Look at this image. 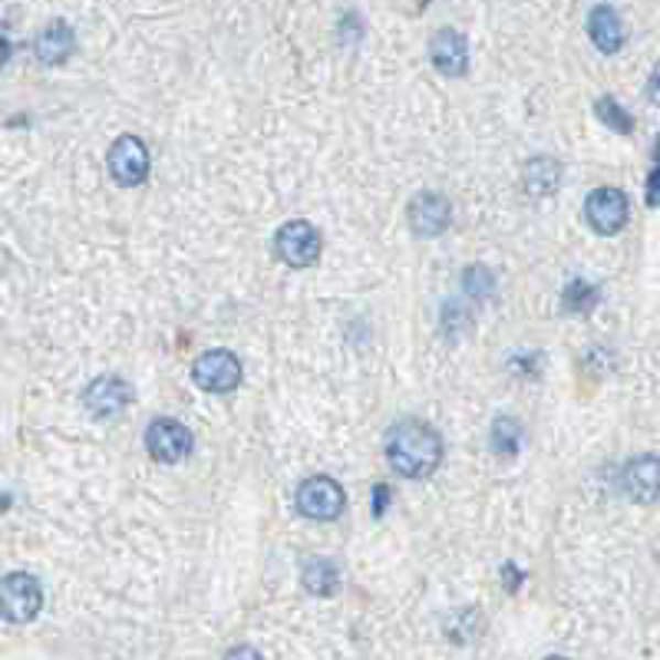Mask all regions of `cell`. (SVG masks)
Listing matches in <instances>:
<instances>
[{
    "instance_id": "obj_1",
    "label": "cell",
    "mask_w": 660,
    "mask_h": 660,
    "mask_svg": "<svg viewBox=\"0 0 660 660\" xmlns=\"http://www.w3.org/2000/svg\"><path fill=\"white\" fill-rule=\"evenodd\" d=\"M387 463L403 479H426L443 463V440L423 420H400L387 433Z\"/></svg>"
},
{
    "instance_id": "obj_2",
    "label": "cell",
    "mask_w": 660,
    "mask_h": 660,
    "mask_svg": "<svg viewBox=\"0 0 660 660\" xmlns=\"http://www.w3.org/2000/svg\"><path fill=\"white\" fill-rule=\"evenodd\" d=\"M43 608V588L26 572H10L0 578V618L10 625H26Z\"/></svg>"
},
{
    "instance_id": "obj_3",
    "label": "cell",
    "mask_w": 660,
    "mask_h": 660,
    "mask_svg": "<svg viewBox=\"0 0 660 660\" xmlns=\"http://www.w3.org/2000/svg\"><path fill=\"white\" fill-rule=\"evenodd\" d=\"M294 506L301 516L314 519V522H334L344 506H347V496L340 489L337 479L331 476H311L297 486V496H294Z\"/></svg>"
},
{
    "instance_id": "obj_4",
    "label": "cell",
    "mask_w": 660,
    "mask_h": 660,
    "mask_svg": "<svg viewBox=\"0 0 660 660\" xmlns=\"http://www.w3.org/2000/svg\"><path fill=\"white\" fill-rule=\"evenodd\" d=\"M321 248H324L321 231L311 221H304V218L281 225L278 235H274V255L288 268H311L321 258Z\"/></svg>"
},
{
    "instance_id": "obj_5",
    "label": "cell",
    "mask_w": 660,
    "mask_h": 660,
    "mask_svg": "<svg viewBox=\"0 0 660 660\" xmlns=\"http://www.w3.org/2000/svg\"><path fill=\"white\" fill-rule=\"evenodd\" d=\"M192 380L205 393H235L241 387V360L231 350H205L192 364Z\"/></svg>"
},
{
    "instance_id": "obj_6",
    "label": "cell",
    "mask_w": 660,
    "mask_h": 660,
    "mask_svg": "<svg viewBox=\"0 0 660 660\" xmlns=\"http://www.w3.org/2000/svg\"><path fill=\"white\" fill-rule=\"evenodd\" d=\"M631 205L621 188H595L585 202V218L598 235H618L628 225Z\"/></svg>"
},
{
    "instance_id": "obj_7",
    "label": "cell",
    "mask_w": 660,
    "mask_h": 660,
    "mask_svg": "<svg viewBox=\"0 0 660 660\" xmlns=\"http://www.w3.org/2000/svg\"><path fill=\"white\" fill-rule=\"evenodd\" d=\"M106 162H109V175H112L119 185H126V188L142 185L145 175H149V149H145V142L136 139V136H119V139L112 142Z\"/></svg>"
},
{
    "instance_id": "obj_8",
    "label": "cell",
    "mask_w": 660,
    "mask_h": 660,
    "mask_svg": "<svg viewBox=\"0 0 660 660\" xmlns=\"http://www.w3.org/2000/svg\"><path fill=\"white\" fill-rule=\"evenodd\" d=\"M407 221H410V228H413L420 238H436V235H443V231L450 228V221H453V205H450V198L440 195V192H420V195L410 202V208H407Z\"/></svg>"
},
{
    "instance_id": "obj_9",
    "label": "cell",
    "mask_w": 660,
    "mask_h": 660,
    "mask_svg": "<svg viewBox=\"0 0 660 660\" xmlns=\"http://www.w3.org/2000/svg\"><path fill=\"white\" fill-rule=\"evenodd\" d=\"M145 450L155 463H178L192 450V433L178 420H155L145 430Z\"/></svg>"
},
{
    "instance_id": "obj_10",
    "label": "cell",
    "mask_w": 660,
    "mask_h": 660,
    "mask_svg": "<svg viewBox=\"0 0 660 660\" xmlns=\"http://www.w3.org/2000/svg\"><path fill=\"white\" fill-rule=\"evenodd\" d=\"M132 397L136 393H132V387L126 380H119V377H99V380H93L86 387L83 403H86V410L96 420H112V416H119L132 403Z\"/></svg>"
},
{
    "instance_id": "obj_11",
    "label": "cell",
    "mask_w": 660,
    "mask_h": 660,
    "mask_svg": "<svg viewBox=\"0 0 660 660\" xmlns=\"http://www.w3.org/2000/svg\"><path fill=\"white\" fill-rule=\"evenodd\" d=\"M430 59L443 76H466L469 73V43L456 30H440L430 43Z\"/></svg>"
},
{
    "instance_id": "obj_12",
    "label": "cell",
    "mask_w": 660,
    "mask_h": 660,
    "mask_svg": "<svg viewBox=\"0 0 660 660\" xmlns=\"http://www.w3.org/2000/svg\"><path fill=\"white\" fill-rule=\"evenodd\" d=\"M588 33L602 53H618L625 43V23L612 3H595L588 13Z\"/></svg>"
},
{
    "instance_id": "obj_13",
    "label": "cell",
    "mask_w": 660,
    "mask_h": 660,
    "mask_svg": "<svg viewBox=\"0 0 660 660\" xmlns=\"http://www.w3.org/2000/svg\"><path fill=\"white\" fill-rule=\"evenodd\" d=\"M33 50H36V59H40L43 66H56V63H63V59L76 50V33H73L69 23L56 20V23H50V26L36 36Z\"/></svg>"
},
{
    "instance_id": "obj_14",
    "label": "cell",
    "mask_w": 660,
    "mask_h": 660,
    "mask_svg": "<svg viewBox=\"0 0 660 660\" xmlns=\"http://www.w3.org/2000/svg\"><path fill=\"white\" fill-rule=\"evenodd\" d=\"M562 185V165L552 155H535L526 165V192L529 195H552Z\"/></svg>"
},
{
    "instance_id": "obj_15",
    "label": "cell",
    "mask_w": 660,
    "mask_h": 660,
    "mask_svg": "<svg viewBox=\"0 0 660 660\" xmlns=\"http://www.w3.org/2000/svg\"><path fill=\"white\" fill-rule=\"evenodd\" d=\"M625 483H628V493L645 499V502H654L658 499V456H641L628 466L625 473Z\"/></svg>"
},
{
    "instance_id": "obj_16",
    "label": "cell",
    "mask_w": 660,
    "mask_h": 660,
    "mask_svg": "<svg viewBox=\"0 0 660 660\" xmlns=\"http://www.w3.org/2000/svg\"><path fill=\"white\" fill-rule=\"evenodd\" d=\"M304 578V588L311 595H321V598H331L337 588H340V572L331 559H311L301 572Z\"/></svg>"
},
{
    "instance_id": "obj_17",
    "label": "cell",
    "mask_w": 660,
    "mask_h": 660,
    "mask_svg": "<svg viewBox=\"0 0 660 660\" xmlns=\"http://www.w3.org/2000/svg\"><path fill=\"white\" fill-rule=\"evenodd\" d=\"M519 433H522V426L512 416H499L496 426H493V446H496V453L499 456H512L516 446H519Z\"/></svg>"
},
{
    "instance_id": "obj_18",
    "label": "cell",
    "mask_w": 660,
    "mask_h": 660,
    "mask_svg": "<svg viewBox=\"0 0 660 660\" xmlns=\"http://www.w3.org/2000/svg\"><path fill=\"white\" fill-rule=\"evenodd\" d=\"M595 112H598V119L605 122V126H612L615 132H631V112H625L621 109V102L618 99H612V96H602L598 99V106H595Z\"/></svg>"
},
{
    "instance_id": "obj_19",
    "label": "cell",
    "mask_w": 660,
    "mask_h": 660,
    "mask_svg": "<svg viewBox=\"0 0 660 660\" xmlns=\"http://www.w3.org/2000/svg\"><path fill=\"white\" fill-rule=\"evenodd\" d=\"M595 297H598V294H595L592 284L575 281V284H569V291H565V307H569V311H588Z\"/></svg>"
},
{
    "instance_id": "obj_20",
    "label": "cell",
    "mask_w": 660,
    "mask_h": 660,
    "mask_svg": "<svg viewBox=\"0 0 660 660\" xmlns=\"http://www.w3.org/2000/svg\"><path fill=\"white\" fill-rule=\"evenodd\" d=\"M221 660H264V658H261V654H258L255 648L241 645V648H231V651H228V654H225Z\"/></svg>"
},
{
    "instance_id": "obj_21",
    "label": "cell",
    "mask_w": 660,
    "mask_h": 660,
    "mask_svg": "<svg viewBox=\"0 0 660 660\" xmlns=\"http://www.w3.org/2000/svg\"><path fill=\"white\" fill-rule=\"evenodd\" d=\"M648 182H651V195H648V202L658 205V165L651 169V178H648Z\"/></svg>"
},
{
    "instance_id": "obj_22",
    "label": "cell",
    "mask_w": 660,
    "mask_h": 660,
    "mask_svg": "<svg viewBox=\"0 0 660 660\" xmlns=\"http://www.w3.org/2000/svg\"><path fill=\"white\" fill-rule=\"evenodd\" d=\"M10 56V43H7V36H0V63Z\"/></svg>"
},
{
    "instance_id": "obj_23",
    "label": "cell",
    "mask_w": 660,
    "mask_h": 660,
    "mask_svg": "<svg viewBox=\"0 0 660 660\" xmlns=\"http://www.w3.org/2000/svg\"><path fill=\"white\" fill-rule=\"evenodd\" d=\"M0 509H7V499H3V496H0Z\"/></svg>"
},
{
    "instance_id": "obj_24",
    "label": "cell",
    "mask_w": 660,
    "mask_h": 660,
    "mask_svg": "<svg viewBox=\"0 0 660 660\" xmlns=\"http://www.w3.org/2000/svg\"><path fill=\"white\" fill-rule=\"evenodd\" d=\"M549 660H565V658H549Z\"/></svg>"
}]
</instances>
